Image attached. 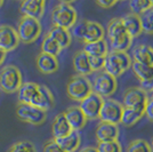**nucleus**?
<instances>
[{"instance_id": "473e14b6", "label": "nucleus", "mask_w": 153, "mask_h": 152, "mask_svg": "<svg viewBox=\"0 0 153 152\" xmlns=\"http://www.w3.org/2000/svg\"><path fill=\"white\" fill-rule=\"evenodd\" d=\"M97 152H121V145L118 141H112V142H104V143H98L96 146Z\"/></svg>"}, {"instance_id": "20e7f679", "label": "nucleus", "mask_w": 153, "mask_h": 152, "mask_svg": "<svg viewBox=\"0 0 153 152\" xmlns=\"http://www.w3.org/2000/svg\"><path fill=\"white\" fill-rule=\"evenodd\" d=\"M23 83L22 73L15 65H6L0 70V88L5 93L19 92Z\"/></svg>"}, {"instance_id": "ea45409f", "label": "nucleus", "mask_w": 153, "mask_h": 152, "mask_svg": "<svg viewBox=\"0 0 153 152\" xmlns=\"http://www.w3.org/2000/svg\"><path fill=\"white\" fill-rule=\"evenodd\" d=\"M118 4V1L117 0H111V1H96V5L98 7H101L103 9H108V8H111V7H113L114 5Z\"/></svg>"}, {"instance_id": "dca6fc26", "label": "nucleus", "mask_w": 153, "mask_h": 152, "mask_svg": "<svg viewBox=\"0 0 153 152\" xmlns=\"http://www.w3.org/2000/svg\"><path fill=\"white\" fill-rule=\"evenodd\" d=\"M31 105L36 107V108L40 109L42 111H48L51 109L54 108L55 105V98L51 94V92L49 90L48 87L42 86V85H39V93L38 96L36 97V100L33 101Z\"/></svg>"}, {"instance_id": "1a4fd4ad", "label": "nucleus", "mask_w": 153, "mask_h": 152, "mask_svg": "<svg viewBox=\"0 0 153 152\" xmlns=\"http://www.w3.org/2000/svg\"><path fill=\"white\" fill-rule=\"evenodd\" d=\"M16 114L24 122L31 124V125H41L47 119V112L40 109L33 107L31 104H19Z\"/></svg>"}, {"instance_id": "c85d7f7f", "label": "nucleus", "mask_w": 153, "mask_h": 152, "mask_svg": "<svg viewBox=\"0 0 153 152\" xmlns=\"http://www.w3.org/2000/svg\"><path fill=\"white\" fill-rule=\"evenodd\" d=\"M61 51H62V48L53 38H51L49 36H46L44 38L42 44H41V53L56 57L61 53Z\"/></svg>"}, {"instance_id": "2eb2a0df", "label": "nucleus", "mask_w": 153, "mask_h": 152, "mask_svg": "<svg viewBox=\"0 0 153 152\" xmlns=\"http://www.w3.org/2000/svg\"><path fill=\"white\" fill-rule=\"evenodd\" d=\"M118 136H119L118 125L108 124V122H100V125L96 128V139H97L98 143L118 141Z\"/></svg>"}, {"instance_id": "79ce46f5", "label": "nucleus", "mask_w": 153, "mask_h": 152, "mask_svg": "<svg viewBox=\"0 0 153 152\" xmlns=\"http://www.w3.org/2000/svg\"><path fill=\"white\" fill-rule=\"evenodd\" d=\"M5 58H6V53H5V51H2L1 49H0V65L4 63Z\"/></svg>"}, {"instance_id": "9b49d317", "label": "nucleus", "mask_w": 153, "mask_h": 152, "mask_svg": "<svg viewBox=\"0 0 153 152\" xmlns=\"http://www.w3.org/2000/svg\"><path fill=\"white\" fill-rule=\"evenodd\" d=\"M146 93H144L140 87H131L127 89L123 94L122 98V107L129 109L145 108L147 102Z\"/></svg>"}, {"instance_id": "ddd939ff", "label": "nucleus", "mask_w": 153, "mask_h": 152, "mask_svg": "<svg viewBox=\"0 0 153 152\" xmlns=\"http://www.w3.org/2000/svg\"><path fill=\"white\" fill-rule=\"evenodd\" d=\"M46 2L44 0H25L21 4V13L24 17L40 19L45 12Z\"/></svg>"}, {"instance_id": "a878e982", "label": "nucleus", "mask_w": 153, "mask_h": 152, "mask_svg": "<svg viewBox=\"0 0 153 152\" xmlns=\"http://www.w3.org/2000/svg\"><path fill=\"white\" fill-rule=\"evenodd\" d=\"M144 109L145 108H123L120 124H122L123 126L126 127H131L144 115Z\"/></svg>"}, {"instance_id": "58836bf2", "label": "nucleus", "mask_w": 153, "mask_h": 152, "mask_svg": "<svg viewBox=\"0 0 153 152\" xmlns=\"http://www.w3.org/2000/svg\"><path fill=\"white\" fill-rule=\"evenodd\" d=\"M144 93L146 92H153V78L150 80H145V81H140V87Z\"/></svg>"}, {"instance_id": "393cba45", "label": "nucleus", "mask_w": 153, "mask_h": 152, "mask_svg": "<svg viewBox=\"0 0 153 152\" xmlns=\"http://www.w3.org/2000/svg\"><path fill=\"white\" fill-rule=\"evenodd\" d=\"M104 39V28L97 22H91L88 21L87 23V32L86 36L83 38V42L88 44V42H95L98 40Z\"/></svg>"}, {"instance_id": "37998d69", "label": "nucleus", "mask_w": 153, "mask_h": 152, "mask_svg": "<svg viewBox=\"0 0 153 152\" xmlns=\"http://www.w3.org/2000/svg\"><path fill=\"white\" fill-rule=\"evenodd\" d=\"M151 150H152V152H153V139H152V142H151Z\"/></svg>"}, {"instance_id": "aec40b11", "label": "nucleus", "mask_w": 153, "mask_h": 152, "mask_svg": "<svg viewBox=\"0 0 153 152\" xmlns=\"http://www.w3.org/2000/svg\"><path fill=\"white\" fill-rule=\"evenodd\" d=\"M120 19H121V23L123 28H125V30L127 31V33L131 38L138 37L140 33L143 32L142 31V25H140V16L129 13L127 15H125Z\"/></svg>"}, {"instance_id": "7c9ffc66", "label": "nucleus", "mask_w": 153, "mask_h": 152, "mask_svg": "<svg viewBox=\"0 0 153 152\" xmlns=\"http://www.w3.org/2000/svg\"><path fill=\"white\" fill-rule=\"evenodd\" d=\"M142 31L147 34H153V7L140 16Z\"/></svg>"}, {"instance_id": "a211bd4d", "label": "nucleus", "mask_w": 153, "mask_h": 152, "mask_svg": "<svg viewBox=\"0 0 153 152\" xmlns=\"http://www.w3.org/2000/svg\"><path fill=\"white\" fill-rule=\"evenodd\" d=\"M39 93V85L34 83H23L19 89V104H32Z\"/></svg>"}, {"instance_id": "39448f33", "label": "nucleus", "mask_w": 153, "mask_h": 152, "mask_svg": "<svg viewBox=\"0 0 153 152\" xmlns=\"http://www.w3.org/2000/svg\"><path fill=\"white\" fill-rule=\"evenodd\" d=\"M66 93L71 100L81 102L93 93L91 83L88 78L76 75L71 77V79L66 85Z\"/></svg>"}, {"instance_id": "72a5a7b5", "label": "nucleus", "mask_w": 153, "mask_h": 152, "mask_svg": "<svg viewBox=\"0 0 153 152\" xmlns=\"http://www.w3.org/2000/svg\"><path fill=\"white\" fill-rule=\"evenodd\" d=\"M9 152H37L34 144L30 141H19L17 143H15Z\"/></svg>"}, {"instance_id": "e433bc0d", "label": "nucleus", "mask_w": 153, "mask_h": 152, "mask_svg": "<svg viewBox=\"0 0 153 152\" xmlns=\"http://www.w3.org/2000/svg\"><path fill=\"white\" fill-rule=\"evenodd\" d=\"M44 152H65V151L56 143L55 139H51V141H48L45 145H44Z\"/></svg>"}, {"instance_id": "412c9836", "label": "nucleus", "mask_w": 153, "mask_h": 152, "mask_svg": "<svg viewBox=\"0 0 153 152\" xmlns=\"http://www.w3.org/2000/svg\"><path fill=\"white\" fill-rule=\"evenodd\" d=\"M72 132L71 127L69 126L68 121L65 119L63 113H59L55 117V119L51 124V133H53V139H57L64 137Z\"/></svg>"}, {"instance_id": "c756f323", "label": "nucleus", "mask_w": 153, "mask_h": 152, "mask_svg": "<svg viewBox=\"0 0 153 152\" xmlns=\"http://www.w3.org/2000/svg\"><path fill=\"white\" fill-rule=\"evenodd\" d=\"M153 7V1L150 0H131L129 2L130 13L135 14L137 16H140L144 12Z\"/></svg>"}, {"instance_id": "4c0bfd02", "label": "nucleus", "mask_w": 153, "mask_h": 152, "mask_svg": "<svg viewBox=\"0 0 153 152\" xmlns=\"http://www.w3.org/2000/svg\"><path fill=\"white\" fill-rule=\"evenodd\" d=\"M144 114L147 117V119L153 122V98L147 100L144 109Z\"/></svg>"}, {"instance_id": "f3484780", "label": "nucleus", "mask_w": 153, "mask_h": 152, "mask_svg": "<svg viewBox=\"0 0 153 152\" xmlns=\"http://www.w3.org/2000/svg\"><path fill=\"white\" fill-rule=\"evenodd\" d=\"M36 63H37L38 70L44 75H51V73H55L58 70L57 57L47 55L44 53H40L37 56Z\"/></svg>"}, {"instance_id": "2f4dec72", "label": "nucleus", "mask_w": 153, "mask_h": 152, "mask_svg": "<svg viewBox=\"0 0 153 152\" xmlns=\"http://www.w3.org/2000/svg\"><path fill=\"white\" fill-rule=\"evenodd\" d=\"M127 152H152L151 146L144 139H135L129 143L127 148Z\"/></svg>"}, {"instance_id": "7ed1b4c3", "label": "nucleus", "mask_w": 153, "mask_h": 152, "mask_svg": "<svg viewBox=\"0 0 153 152\" xmlns=\"http://www.w3.org/2000/svg\"><path fill=\"white\" fill-rule=\"evenodd\" d=\"M131 65V60L127 53L122 51H110L105 55L104 60V72L110 76L119 77L123 72H126Z\"/></svg>"}, {"instance_id": "423d86ee", "label": "nucleus", "mask_w": 153, "mask_h": 152, "mask_svg": "<svg viewBox=\"0 0 153 152\" xmlns=\"http://www.w3.org/2000/svg\"><path fill=\"white\" fill-rule=\"evenodd\" d=\"M17 36H19V41L24 44H32L39 38L41 33V24L40 21L33 19L30 17H22L19 22V28H17Z\"/></svg>"}, {"instance_id": "4468645a", "label": "nucleus", "mask_w": 153, "mask_h": 152, "mask_svg": "<svg viewBox=\"0 0 153 152\" xmlns=\"http://www.w3.org/2000/svg\"><path fill=\"white\" fill-rule=\"evenodd\" d=\"M63 114L71 129L74 132L81 130L87 124V118L85 117V114L82 113L79 107H70L68 110H65Z\"/></svg>"}, {"instance_id": "f704fd0d", "label": "nucleus", "mask_w": 153, "mask_h": 152, "mask_svg": "<svg viewBox=\"0 0 153 152\" xmlns=\"http://www.w3.org/2000/svg\"><path fill=\"white\" fill-rule=\"evenodd\" d=\"M87 23L88 21H80L72 26V36L79 40H83L87 32Z\"/></svg>"}, {"instance_id": "a18cd8bd", "label": "nucleus", "mask_w": 153, "mask_h": 152, "mask_svg": "<svg viewBox=\"0 0 153 152\" xmlns=\"http://www.w3.org/2000/svg\"><path fill=\"white\" fill-rule=\"evenodd\" d=\"M152 98H153V92H152Z\"/></svg>"}, {"instance_id": "6ab92c4d", "label": "nucleus", "mask_w": 153, "mask_h": 152, "mask_svg": "<svg viewBox=\"0 0 153 152\" xmlns=\"http://www.w3.org/2000/svg\"><path fill=\"white\" fill-rule=\"evenodd\" d=\"M133 58L135 62L153 66V48L145 44L137 45L133 49Z\"/></svg>"}, {"instance_id": "bb28decb", "label": "nucleus", "mask_w": 153, "mask_h": 152, "mask_svg": "<svg viewBox=\"0 0 153 152\" xmlns=\"http://www.w3.org/2000/svg\"><path fill=\"white\" fill-rule=\"evenodd\" d=\"M88 56H105L108 54V44L105 39L98 40L95 42H88L85 44L82 49Z\"/></svg>"}, {"instance_id": "4be33fe9", "label": "nucleus", "mask_w": 153, "mask_h": 152, "mask_svg": "<svg viewBox=\"0 0 153 152\" xmlns=\"http://www.w3.org/2000/svg\"><path fill=\"white\" fill-rule=\"evenodd\" d=\"M73 68H74L76 75H79V76L86 77L87 75L91 73L89 61H88V55L83 51H79L74 54V56H73Z\"/></svg>"}, {"instance_id": "f8f14e48", "label": "nucleus", "mask_w": 153, "mask_h": 152, "mask_svg": "<svg viewBox=\"0 0 153 152\" xmlns=\"http://www.w3.org/2000/svg\"><path fill=\"white\" fill-rule=\"evenodd\" d=\"M19 44L16 30L10 25L0 26V49L2 51H14Z\"/></svg>"}, {"instance_id": "6e6552de", "label": "nucleus", "mask_w": 153, "mask_h": 152, "mask_svg": "<svg viewBox=\"0 0 153 152\" xmlns=\"http://www.w3.org/2000/svg\"><path fill=\"white\" fill-rule=\"evenodd\" d=\"M122 110H123V107L119 102L114 101L112 98H106L103 101L102 108L98 114V119H101V122L118 125L121 120Z\"/></svg>"}, {"instance_id": "a19ab883", "label": "nucleus", "mask_w": 153, "mask_h": 152, "mask_svg": "<svg viewBox=\"0 0 153 152\" xmlns=\"http://www.w3.org/2000/svg\"><path fill=\"white\" fill-rule=\"evenodd\" d=\"M80 152H97V150H96L95 146H87V148L82 149Z\"/></svg>"}, {"instance_id": "9d476101", "label": "nucleus", "mask_w": 153, "mask_h": 152, "mask_svg": "<svg viewBox=\"0 0 153 152\" xmlns=\"http://www.w3.org/2000/svg\"><path fill=\"white\" fill-rule=\"evenodd\" d=\"M103 101L104 98H102L101 96H98L95 93H91L90 95H88L85 100L80 102L79 108L85 114V117L87 118V120L98 119V114L102 108Z\"/></svg>"}, {"instance_id": "cd10ccee", "label": "nucleus", "mask_w": 153, "mask_h": 152, "mask_svg": "<svg viewBox=\"0 0 153 152\" xmlns=\"http://www.w3.org/2000/svg\"><path fill=\"white\" fill-rule=\"evenodd\" d=\"M131 69L135 76L138 78L140 81H145L150 80L153 78V66L151 65H145V64L138 63V62H131Z\"/></svg>"}, {"instance_id": "b1692460", "label": "nucleus", "mask_w": 153, "mask_h": 152, "mask_svg": "<svg viewBox=\"0 0 153 152\" xmlns=\"http://www.w3.org/2000/svg\"><path fill=\"white\" fill-rule=\"evenodd\" d=\"M47 36H49L51 38L54 39L62 49L69 47L71 45V41H72V37H71L70 31L65 30V29H62V28H58V26H53Z\"/></svg>"}, {"instance_id": "0eeeda50", "label": "nucleus", "mask_w": 153, "mask_h": 152, "mask_svg": "<svg viewBox=\"0 0 153 152\" xmlns=\"http://www.w3.org/2000/svg\"><path fill=\"white\" fill-rule=\"evenodd\" d=\"M91 87H93V93L101 96L102 98L110 97L112 94H114L117 87H118L117 78L110 76L106 72L103 71L95 77Z\"/></svg>"}, {"instance_id": "5701e85b", "label": "nucleus", "mask_w": 153, "mask_h": 152, "mask_svg": "<svg viewBox=\"0 0 153 152\" xmlns=\"http://www.w3.org/2000/svg\"><path fill=\"white\" fill-rule=\"evenodd\" d=\"M56 143L61 146L65 152H74L76 151V149L80 145V135L78 132H74L72 130L69 135L64 136V137H61V139H55Z\"/></svg>"}, {"instance_id": "c9c22d12", "label": "nucleus", "mask_w": 153, "mask_h": 152, "mask_svg": "<svg viewBox=\"0 0 153 152\" xmlns=\"http://www.w3.org/2000/svg\"><path fill=\"white\" fill-rule=\"evenodd\" d=\"M104 60H105V56H88L91 72L101 71L104 66Z\"/></svg>"}, {"instance_id": "c03bdc74", "label": "nucleus", "mask_w": 153, "mask_h": 152, "mask_svg": "<svg viewBox=\"0 0 153 152\" xmlns=\"http://www.w3.org/2000/svg\"><path fill=\"white\" fill-rule=\"evenodd\" d=\"M2 4H4V2H2V1H1V0H0V7L2 6Z\"/></svg>"}, {"instance_id": "f03ea898", "label": "nucleus", "mask_w": 153, "mask_h": 152, "mask_svg": "<svg viewBox=\"0 0 153 152\" xmlns=\"http://www.w3.org/2000/svg\"><path fill=\"white\" fill-rule=\"evenodd\" d=\"M76 10L68 1L59 2L51 12V22L54 26H58L65 30L72 29V26L76 23Z\"/></svg>"}, {"instance_id": "f257e3e1", "label": "nucleus", "mask_w": 153, "mask_h": 152, "mask_svg": "<svg viewBox=\"0 0 153 152\" xmlns=\"http://www.w3.org/2000/svg\"><path fill=\"white\" fill-rule=\"evenodd\" d=\"M108 39L112 51H126L130 48L133 38L127 33L120 19H112L108 24Z\"/></svg>"}]
</instances>
